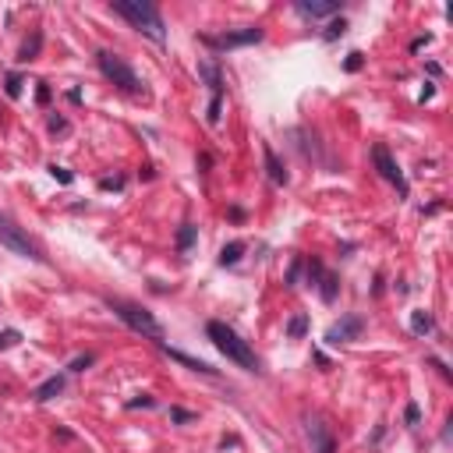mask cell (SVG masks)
Instances as JSON below:
<instances>
[{
  "mask_svg": "<svg viewBox=\"0 0 453 453\" xmlns=\"http://www.w3.org/2000/svg\"><path fill=\"white\" fill-rule=\"evenodd\" d=\"M206 333H209V340L216 344V351L226 354V361H234V365L245 368V372H259V368H262V361H259V354L252 351V344H248V340H241L226 322L213 319V322H206Z\"/></svg>",
  "mask_w": 453,
  "mask_h": 453,
  "instance_id": "6da1fadb",
  "label": "cell"
},
{
  "mask_svg": "<svg viewBox=\"0 0 453 453\" xmlns=\"http://www.w3.org/2000/svg\"><path fill=\"white\" fill-rule=\"evenodd\" d=\"M113 11H117L121 18H128L131 29H138L152 43H159V46L166 43V25H163L159 11L149 4V0H113Z\"/></svg>",
  "mask_w": 453,
  "mask_h": 453,
  "instance_id": "7a4b0ae2",
  "label": "cell"
},
{
  "mask_svg": "<svg viewBox=\"0 0 453 453\" xmlns=\"http://www.w3.org/2000/svg\"><path fill=\"white\" fill-rule=\"evenodd\" d=\"M96 64H99V71L117 85V89H124V92H131V96H145V82L135 75V68L124 61V57H117V53H110V50H99L96 53Z\"/></svg>",
  "mask_w": 453,
  "mask_h": 453,
  "instance_id": "3957f363",
  "label": "cell"
},
{
  "mask_svg": "<svg viewBox=\"0 0 453 453\" xmlns=\"http://www.w3.org/2000/svg\"><path fill=\"white\" fill-rule=\"evenodd\" d=\"M106 305L113 308V315H117L128 329H135V333H142V336H149V340H163V326H159V319H156L152 312H145L142 305L124 301V298H110Z\"/></svg>",
  "mask_w": 453,
  "mask_h": 453,
  "instance_id": "277c9868",
  "label": "cell"
},
{
  "mask_svg": "<svg viewBox=\"0 0 453 453\" xmlns=\"http://www.w3.org/2000/svg\"><path fill=\"white\" fill-rule=\"evenodd\" d=\"M0 245H4L8 252H15V255H22V259H32V262H43V252H39V245L22 231V226L11 220V216H4L0 213Z\"/></svg>",
  "mask_w": 453,
  "mask_h": 453,
  "instance_id": "5b68a950",
  "label": "cell"
},
{
  "mask_svg": "<svg viewBox=\"0 0 453 453\" xmlns=\"http://www.w3.org/2000/svg\"><path fill=\"white\" fill-rule=\"evenodd\" d=\"M262 29L259 25H248V29H241V32H202L199 39H202V46H209V50H238V46H252V43H262Z\"/></svg>",
  "mask_w": 453,
  "mask_h": 453,
  "instance_id": "8992f818",
  "label": "cell"
},
{
  "mask_svg": "<svg viewBox=\"0 0 453 453\" xmlns=\"http://www.w3.org/2000/svg\"><path fill=\"white\" fill-rule=\"evenodd\" d=\"M372 159H375L379 178H382V181H389L396 192H401V195L408 199V178H404V170L396 166V159L389 156V149H386V145H375V149H372Z\"/></svg>",
  "mask_w": 453,
  "mask_h": 453,
  "instance_id": "52a82bcc",
  "label": "cell"
},
{
  "mask_svg": "<svg viewBox=\"0 0 453 453\" xmlns=\"http://www.w3.org/2000/svg\"><path fill=\"white\" fill-rule=\"evenodd\" d=\"M365 329V319L361 315H344V319H336L329 329H326V344H351V340H358Z\"/></svg>",
  "mask_w": 453,
  "mask_h": 453,
  "instance_id": "ba28073f",
  "label": "cell"
},
{
  "mask_svg": "<svg viewBox=\"0 0 453 453\" xmlns=\"http://www.w3.org/2000/svg\"><path fill=\"white\" fill-rule=\"evenodd\" d=\"M262 159H266V174L273 178V185H283V188H287V185H291V174H287V166L280 163V156L273 152L269 142H262Z\"/></svg>",
  "mask_w": 453,
  "mask_h": 453,
  "instance_id": "9c48e42d",
  "label": "cell"
},
{
  "mask_svg": "<svg viewBox=\"0 0 453 453\" xmlns=\"http://www.w3.org/2000/svg\"><path fill=\"white\" fill-rule=\"evenodd\" d=\"M305 18H333L340 11V0H298L294 4Z\"/></svg>",
  "mask_w": 453,
  "mask_h": 453,
  "instance_id": "30bf717a",
  "label": "cell"
},
{
  "mask_svg": "<svg viewBox=\"0 0 453 453\" xmlns=\"http://www.w3.org/2000/svg\"><path fill=\"white\" fill-rule=\"evenodd\" d=\"M156 347H159L163 354H170L174 361H181L185 368H192V372H202V375H216V368H213L209 361H199V358H192V354H185V351H174L170 344H163V340H156Z\"/></svg>",
  "mask_w": 453,
  "mask_h": 453,
  "instance_id": "8fae6325",
  "label": "cell"
},
{
  "mask_svg": "<svg viewBox=\"0 0 453 453\" xmlns=\"http://www.w3.org/2000/svg\"><path fill=\"white\" fill-rule=\"evenodd\" d=\"M199 75L209 82L213 96H223V75H220V68H216L213 61H202V64H199Z\"/></svg>",
  "mask_w": 453,
  "mask_h": 453,
  "instance_id": "7c38bea8",
  "label": "cell"
},
{
  "mask_svg": "<svg viewBox=\"0 0 453 453\" xmlns=\"http://www.w3.org/2000/svg\"><path fill=\"white\" fill-rule=\"evenodd\" d=\"M61 389H64V375H50L43 386H36L32 396H36V401H53V396L61 393Z\"/></svg>",
  "mask_w": 453,
  "mask_h": 453,
  "instance_id": "4fadbf2b",
  "label": "cell"
},
{
  "mask_svg": "<svg viewBox=\"0 0 453 453\" xmlns=\"http://www.w3.org/2000/svg\"><path fill=\"white\" fill-rule=\"evenodd\" d=\"M39 50H43V32H32V39H25V43H22V50H18V61H22V64L36 61Z\"/></svg>",
  "mask_w": 453,
  "mask_h": 453,
  "instance_id": "5bb4252c",
  "label": "cell"
},
{
  "mask_svg": "<svg viewBox=\"0 0 453 453\" xmlns=\"http://www.w3.org/2000/svg\"><path fill=\"white\" fill-rule=\"evenodd\" d=\"M436 329V319L425 312V308H418V312H411V333H418V336H429Z\"/></svg>",
  "mask_w": 453,
  "mask_h": 453,
  "instance_id": "9a60e30c",
  "label": "cell"
},
{
  "mask_svg": "<svg viewBox=\"0 0 453 453\" xmlns=\"http://www.w3.org/2000/svg\"><path fill=\"white\" fill-rule=\"evenodd\" d=\"M319 298H322L326 305H329V301H336V276H333V273H326V269L319 273Z\"/></svg>",
  "mask_w": 453,
  "mask_h": 453,
  "instance_id": "2e32d148",
  "label": "cell"
},
{
  "mask_svg": "<svg viewBox=\"0 0 453 453\" xmlns=\"http://www.w3.org/2000/svg\"><path fill=\"white\" fill-rule=\"evenodd\" d=\"M245 255V241H231V245H223V252H220V266H234L238 259Z\"/></svg>",
  "mask_w": 453,
  "mask_h": 453,
  "instance_id": "e0dca14e",
  "label": "cell"
},
{
  "mask_svg": "<svg viewBox=\"0 0 453 453\" xmlns=\"http://www.w3.org/2000/svg\"><path fill=\"white\" fill-rule=\"evenodd\" d=\"M195 238H199V226L185 223L181 231H178V252H181V255H188V252H192V245H195Z\"/></svg>",
  "mask_w": 453,
  "mask_h": 453,
  "instance_id": "ac0fdd59",
  "label": "cell"
},
{
  "mask_svg": "<svg viewBox=\"0 0 453 453\" xmlns=\"http://www.w3.org/2000/svg\"><path fill=\"white\" fill-rule=\"evenodd\" d=\"M308 429H312V439H315V453H333V439L326 436L322 422H312Z\"/></svg>",
  "mask_w": 453,
  "mask_h": 453,
  "instance_id": "d6986e66",
  "label": "cell"
},
{
  "mask_svg": "<svg viewBox=\"0 0 453 453\" xmlns=\"http://www.w3.org/2000/svg\"><path fill=\"white\" fill-rule=\"evenodd\" d=\"M305 333H308V315H305V312L291 315V322H287V336H291V340H301Z\"/></svg>",
  "mask_w": 453,
  "mask_h": 453,
  "instance_id": "ffe728a7",
  "label": "cell"
},
{
  "mask_svg": "<svg viewBox=\"0 0 453 453\" xmlns=\"http://www.w3.org/2000/svg\"><path fill=\"white\" fill-rule=\"evenodd\" d=\"M344 32H347V22H344V18H333V22L326 25L322 39H326V43H333V39H340V36H344Z\"/></svg>",
  "mask_w": 453,
  "mask_h": 453,
  "instance_id": "44dd1931",
  "label": "cell"
},
{
  "mask_svg": "<svg viewBox=\"0 0 453 453\" xmlns=\"http://www.w3.org/2000/svg\"><path fill=\"white\" fill-rule=\"evenodd\" d=\"M15 344H22V333L18 329H4V333H0V351H8Z\"/></svg>",
  "mask_w": 453,
  "mask_h": 453,
  "instance_id": "7402d4cb",
  "label": "cell"
},
{
  "mask_svg": "<svg viewBox=\"0 0 453 453\" xmlns=\"http://www.w3.org/2000/svg\"><path fill=\"white\" fill-rule=\"evenodd\" d=\"M4 92H8L11 99H18V96H22V78H18V75H8V82H4Z\"/></svg>",
  "mask_w": 453,
  "mask_h": 453,
  "instance_id": "603a6c76",
  "label": "cell"
},
{
  "mask_svg": "<svg viewBox=\"0 0 453 453\" xmlns=\"http://www.w3.org/2000/svg\"><path fill=\"white\" fill-rule=\"evenodd\" d=\"M170 422L188 425V422H195V415H192V411H185V408H170Z\"/></svg>",
  "mask_w": 453,
  "mask_h": 453,
  "instance_id": "cb8c5ba5",
  "label": "cell"
},
{
  "mask_svg": "<svg viewBox=\"0 0 453 453\" xmlns=\"http://www.w3.org/2000/svg\"><path fill=\"white\" fill-rule=\"evenodd\" d=\"M124 188V178H103L99 181V192H121Z\"/></svg>",
  "mask_w": 453,
  "mask_h": 453,
  "instance_id": "d4e9b609",
  "label": "cell"
},
{
  "mask_svg": "<svg viewBox=\"0 0 453 453\" xmlns=\"http://www.w3.org/2000/svg\"><path fill=\"white\" fill-rule=\"evenodd\" d=\"M50 174H53L57 181H61V185H71V181H75V178H71V170H64V166H57V163L50 166Z\"/></svg>",
  "mask_w": 453,
  "mask_h": 453,
  "instance_id": "484cf974",
  "label": "cell"
},
{
  "mask_svg": "<svg viewBox=\"0 0 453 453\" xmlns=\"http://www.w3.org/2000/svg\"><path fill=\"white\" fill-rule=\"evenodd\" d=\"M361 64H365V53H358V50L347 53V64H344L347 71H361Z\"/></svg>",
  "mask_w": 453,
  "mask_h": 453,
  "instance_id": "4316f807",
  "label": "cell"
},
{
  "mask_svg": "<svg viewBox=\"0 0 453 453\" xmlns=\"http://www.w3.org/2000/svg\"><path fill=\"white\" fill-rule=\"evenodd\" d=\"M152 404H156V401H152L149 393H138L135 401H128V408H131V411H135V408H152Z\"/></svg>",
  "mask_w": 453,
  "mask_h": 453,
  "instance_id": "83f0119b",
  "label": "cell"
},
{
  "mask_svg": "<svg viewBox=\"0 0 453 453\" xmlns=\"http://www.w3.org/2000/svg\"><path fill=\"white\" fill-rule=\"evenodd\" d=\"M301 266H305V259H294V266H291V273H287V287H298V273H301Z\"/></svg>",
  "mask_w": 453,
  "mask_h": 453,
  "instance_id": "f1b7e54d",
  "label": "cell"
},
{
  "mask_svg": "<svg viewBox=\"0 0 453 453\" xmlns=\"http://www.w3.org/2000/svg\"><path fill=\"white\" fill-rule=\"evenodd\" d=\"M92 361H96L92 354H82V358H75V361H71V372H85V368L92 365Z\"/></svg>",
  "mask_w": 453,
  "mask_h": 453,
  "instance_id": "f546056e",
  "label": "cell"
},
{
  "mask_svg": "<svg viewBox=\"0 0 453 453\" xmlns=\"http://www.w3.org/2000/svg\"><path fill=\"white\" fill-rule=\"evenodd\" d=\"M50 131L57 135V131H68V121L64 117H50Z\"/></svg>",
  "mask_w": 453,
  "mask_h": 453,
  "instance_id": "4dcf8cb0",
  "label": "cell"
},
{
  "mask_svg": "<svg viewBox=\"0 0 453 453\" xmlns=\"http://www.w3.org/2000/svg\"><path fill=\"white\" fill-rule=\"evenodd\" d=\"M418 418H422L418 404H408V422H411V425H418Z\"/></svg>",
  "mask_w": 453,
  "mask_h": 453,
  "instance_id": "1f68e13d",
  "label": "cell"
},
{
  "mask_svg": "<svg viewBox=\"0 0 453 453\" xmlns=\"http://www.w3.org/2000/svg\"><path fill=\"white\" fill-rule=\"evenodd\" d=\"M36 96H39V103H50V89H46V85H39V92H36Z\"/></svg>",
  "mask_w": 453,
  "mask_h": 453,
  "instance_id": "d6a6232c",
  "label": "cell"
}]
</instances>
